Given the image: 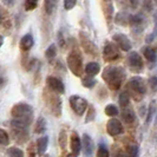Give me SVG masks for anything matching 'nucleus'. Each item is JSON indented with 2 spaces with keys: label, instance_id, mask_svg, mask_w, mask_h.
<instances>
[{
  "label": "nucleus",
  "instance_id": "393cba45",
  "mask_svg": "<svg viewBox=\"0 0 157 157\" xmlns=\"http://www.w3.org/2000/svg\"><path fill=\"white\" fill-rule=\"evenodd\" d=\"M116 23L119 25H123V26H126L130 24V16H128L126 13H119L116 17Z\"/></svg>",
  "mask_w": 157,
  "mask_h": 157
},
{
  "label": "nucleus",
  "instance_id": "6ab92c4d",
  "mask_svg": "<svg viewBox=\"0 0 157 157\" xmlns=\"http://www.w3.org/2000/svg\"><path fill=\"white\" fill-rule=\"evenodd\" d=\"M99 71H101L99 64L94 63V62H91V63H89L85 66V72H86V75H89V76H96V75L99 73Z\"/></svg>",
  "mask_w": 157,
  "mask_h": 157
},
{
  "label": "nucleus",
  "instance_id": "79ce46f5",
  "mask_svg": "<svg viewBox=\"0 0 157 157\" xmlns=\"http://www.w3.org/2000/svg\"><path fill=\"white\" fill-rule=\"evenodd\" d=\"M144 7H148V11H151L152 10V5H151V0H145L144 1Z\"/></svg>",
  "mask_w": 157,
  "mask_h": 157
},
{
  "label": "nucleus",
  "instance_id": "c9c22d12",
  "mask_svg": "<svg viewBox=\"0 0 157 157\" xmlns=\"http://www.w3.org/2000/svg\"><path fill=\"white\" fill-rule=\"evenodd\" d=\"M36 149H37V145L31 143L27 147V157H36Z\"/></svg>",
  "mask_w": 157,
  "mask_h": 157
},
{
  "label": "nucleus",
  "instance_id": "e433bc0d",
  "mask_svg": "<svg viewBox=\"0 0 157 157\" xmlns=\"http://www.w3.org/2000/svg\"><path fill=\"white\" fill-rule=\"evenodd\" d=\"M45 6H46L47 13H48V14L52 13V11H53V8H55V0H46Z\"/></svg>",
  "mask_w": 157,
  "mask_h": 157
},
{
  "label": "nucleus",
  "instance_id": "20e7f679",
  "mask_svg": "<svg viewBox=\"0 0 157 157\" xmlns=\"http://www.w3.org/2000/svg\"><path fill=\"white\" fill-rule=\"evenodd\" d=\"M44 101L45 104L48 108L50 112L55 116V117H60L62 116V99L59 98L58 94H56L53 91H45L44 92Z\"/></svg>",
  "mask_w": 157,
  "mask_h": 157
},
{
  "label": "nucleus",
  "instance_id": "a18cd8bd",
  "mask_svg": "<svg viewBox=\"0 0 157 157\" xmlns=\"http://www.w3.org/2000/svg\"><path fill=\"white\" fill-rule=\"evenodd\" d=\"M66 157H77V156L73 155V154H69V155H66Z\"/></svg>",
  "mask_w": 157,
  "mask_h": 157
},
{
  "label": "nucleus",
  "instance_id": "aec40b11",
  "mask_svg": "<svg viewBox=\"0 0 157 157\" xmlns=\"http://www.w3.org/2000/svg\"><path fill=\"white\" fill-rule=\"evenodd\" d=\"M82 44H83V47L85 48V51H86L87 53H90V55H97V48L94 46V44L90 41L89 39L86 38H82Z\"/></svg>",
  "mask_w": 157,
  "mask_h": 157
},
{
  "label": "nucleus",
  "instance_id": "f257e3e1",
  "mask_svg": "<svg viewBox=\"0 0 157 157\" xmlns=\"http://www.w3.org/2000/svg\"><path fill=\"white\" fill-rule=\"evenodd\" d=\"M102 77L109 89L116 91L122 86L125 79V71L119 66H106L103 71Z\"/></svg>",
  "mask_w": 157,
  "mask_h": 157
},
{
  "label": "nucleus",
  "instance_id": "4be33fe9",
  "mask_svg": "<svg viewBox=\"0 0 157 157\" xmlns=\"http://www.w3.org/2000/svg\"><path fill=\"white\" fill-rule=\"evenodd\" d=\"M128 157H138V145L136 143H128L125 145Z\"/></svg>",
  "mask_w": 157,
  "mask_h": 157
},
{
  "label": "nucleus",
  "instance_id": "f704fd0d",
  "mask_svg": "<svg viewBox=\"0 0 157 157\" xmlns=\"http://www.w3.org/2000/svg\"><path fill=\"white\" fill-rule=\"evenodd\" d=\"M76 4H77V0H64V7L67 11L72 10L76 6Z\"/></svg>",
  "mask_w": 157,
  "mask_h": 157
},
{
  "label": "nucleus",
  "instance_id": "dca6fc26",
  "mask_svg": "<svg viewBox=\"0 0 157 157\" xmlns=\"http://www.w3.org/2000/svg\"><path fill=\"white\" fill-rule=\"evenodd\" d=\"M33 44H34V40H33V37H32V34H25L23 38L20 39V48L23 50V51H29V50H31L32 46H33Z\"/></svg>",
  "mask_w": 157,
  "mask_h": 157
},
{
  "label": "nucleus",
  "instance_id": "49530a36",
  "mask_svg": "<svg viewBox=\"0 0 157 157\" xmlns=\"http://www.w3.org/2000/svg\"><path fill=\"white\" fill-rule=\"evenodd\" d=\"M0 23H1V14H0Z\"/></svg>",
  "mask_w": 157,
  "mask_h": 157
},
{
  "label": "nucleus",
  "instance_id": "a211bd4d",
  "mask_svg": "<svg viewBox=\"0 0 157 157\" xmlns=\"http://www.w3.org/2000/svg\"><path fill=\"white\" fill-rule=\"evenodd\" d=\"M46 126H47L46 119L44 117H39L37 119V122H36V125H34V132L39 135L44 134L45 130H46Z\"/></svg>",
  "mask_w": 157,
  "mask_h": 157
},
{
  "label": "nucleus",
  "instance_id": "bb28decb",
  "mask_svg": "<svg viewBox=\"0 0 157 157\" xmlns=\"http://www.w3.org/2000/svg\"><path fill=\"white\" fill-rule=\"evenodd\" d=\"M8 144H10V135L6 130L0 128V145L7 147Z\"/></svg>",
  "mask_w": 157,
  "mask_h": 157
},
{
  "label": "nucleus",
  "instance_id": "39448f33",
  "mask_svg": "<svg viewBox=\"0 0 157 157\" xmlns=\"http://www.w3.org/2000/svg\"><path fill=\"white\" fill-rule=\"evenodd\" d=\"M67 65L70 71L77 77H80L83 73V59L78 51H72L67 56Z\"/></svg>",
  "mask_w": 157,
  "mask_h": 157
},
{
  "label": "nucleus",
  "instance_id": "2eb2a0df",
  "mask_svg": "<svg viewBox=\"0 0 157 157\" xmlns=\"http://www.w3.org/2000/svg\"><path fill=\"white\" fill-rule=\"evenodd\" d=\"M121 115H122V119L125 122L126 124H132V123L135 122V119H136L135 111L130 105H128V106H125V108H123V110H122V112H121Z\"/></svg>",
  "mask_w": 157,
  "mask_h": 157
},
{
  "label": "nucleus",
  "instance_id": "f03ea898",
  "mask_svg": "<svg viewBox=\"0 0 157 157\" xmlns=\"http://www.w3.org/2000/svg\"><path fill=\"white\" fill-rule=\"evenodd\" d=\"M33 115H34L33 109L27 103H17L11 109L12 122L23 124V125H31L32 121H33Z\"/></svg>",
  "mask_w": 157,
  "mask_h": 157
},
{
  "label": "nucleus",
  "instance_id": "1a4fd4ad",
  "mask_svg": "<svg viewBox=\"0 0 157 157\" xmlns=\"http://www.w3.org/2000/svg\"><path fill=\"white\" fill-rule=\"evenodd\" d=\"M128 64H129L131 71L136 72V73L141 72L143 70V67H144V63H143L142 57L140 56L138 52H135V51L130 52L129 56H128Z\"/></svg>",
  "mask_w": 157,
  "mask_h": 157
},
{
  "label": "nucleus",
  "instance_id": "412c9836",
  "mask_svg": "<svg viewBox=\"0 0 157 157\" xmlns=\"http://www.w3.org/2000/svg\"><path fill=\"white\" fill-rule=\"evenodd\" d=\"M143 55H144V57H145V59L148 60V62H150V63H155L157 59L156 57V52L151 48V47L147 46L143 48Z\"/></svg>",
  "mask_w": 157,
  "mask_h": 157
},
{
  "label": "nucleus",
  "instance_id": "cd10ccee",
  "mask_svg": "<svg viewBox=\"0 0 157 157\" xmlns=\"http://www.w3.org/2000/svg\"><path fill=\"white\" fill-rule=\"evenodd\" d=\"M56 56H57V47L55 44H52L47 47V50L45 51V57L48 60H52V59H55Z\"/></svg>",
  "mask_w": 157,
  "mask_h": 157
},
{
  "label": "nucleus",
  "instance_id": "09e8293b",
  "mask_svg": "<svg viewBox=\"0 0 157 157\" xmlns=\"http://www.w3.org/2000/svg\"><path fill=\"white\" fill-rule=\"evenodd\" d=\"M36 1H38V0H36Z\"/></svg>",
  "mask_w": 157,
  "mask_h": 157
},
{
  "label": "nucleus",
  "instance_id": "c756f323",
  "mask_svg": "<svg viewBox=\"0 0 157 157\" xmlns=\"http://www.w3.org/2000/svg\"><path fill=\"white\" fill-rule=\"evenodd\" d=\"M96 117V109H94V105H89V110H87V115H86V118H85V122L86 123H90V122H92Z\"/></svg>",
  "mask_w": 157,
  "mask_h": 157
},
{
  "label": "nucleus",
  "instance_id": "f8f14e48",
  "mask_svg": "<svg viewBox=\"0 0 157 157\" xmlns=\"http://www.w3.org/2000/svg\"><path fill=\"white\" fill-rule=\"evenodd\" d=\"M112 39L113 41L116 43L118 45V47L121 48V50H123V51H130L131 50V41L129 40V38L126 37L125 34H123V33H117V34H115L113 37H112Z\"/></svg>",
  "mask_w": 157,
  "mask_h": 157
},
{
  "label": "nucleus",
  "instance_id": "473e14b6",
  "mask_svg": "<svg viewBox=\"0 0 157 157\" xmlns=\"http://www.w3.org/2000/svg\"><path fill=\"white\" fill-rule=\"evenodd\" d=\"M66 140H67L66 131L63 130V131L59 134V145L62 147V149L63 150H65V148H66Z\"/></svg>",
  "mask_w": 157,
  "mask_h": 157
},
{
  "label": "nucleus",
  "instance_id": "ea45409f",
  "mask_svg": "<svg viewBox=\"0 0 157 157\" xmlns=\"http://www.w3.org/2000/svg\"><path fill=\"white\" fill-rule=\"evenodd\" d=\"M149 85L151 86L152 90H156L157 89V77H151L149 79Z\"/></svg>",
  "mask_w": 157,
  "mask_h": 157
},
{
  "label": "nucleus",
  "instance_id": "7ed1b4c3",
  "mask_svg": "<svg viewBox=\"0 0 157 157\" xmlns=\"http://www.w3.org/2000/svg\"><path fill=\"white\" fill-rule=\"evenodd\" d=\"M126 89L129 94L132 96L136 101H141L142 97L147 92V84L141 77H134L128 82Z\"/></svg>",
  "mask_w": 157,
  "mask_h": 157
},
{
  "label": "nucleus",
  "instance_id": "4c0bfd02",
  "mask_svg": "<svg viewBox=\"0 0 157 157\" xmlns=\"http://www.w3.org/2000/svg\"><path fill=\"white\" fill-rule=\"evenodd\" d=\"M156 36H157V16H156V20H155V30H154V32L150 34L149 37H147V43H151L154 40V37H156Z\"/></svg>",
  "mask_w": 157,
  "mask_h": 157
},
{
  "label": "nucleus",
  "instance_id": "a19ab883",
  "mask_svg": "<svg viewBox=\"0 0 157 157\" xmlns=\"http://www.w3.org/2000/svg\"><path fill=\"white\" fill-rule=\"evenodd\" d=\"M115 157H128V154H124V151L121 149H117L115 152Z\"/></svg>",
  "mask_w": 157,
  "mask_h": 157
},
{
  "label": "nucleus",
  "instance_id": "423d86ee",
  "mask_svg": "<svg viewBox=\"0 0 157 157\" xmlns=\"http://www.w3.org/2000/svg\"><path fill=\"white\" fill-rule=\"evenodd\" d=\"M11 132L13 140L18 144H24L29 140V126L11 123Z\"/></svg>",
  "mask_w": 157,
  "mask_h": 157
},
{
  "label": "nucleus",
  "instance_id": "a878e982",
  "mask_svg": "<svg viewBox=\"0 0 157 157\" xmlns=\"http://www.w3.org/2000/svg\"><path fill=\"white\" fill-rule=\"evenodd\" d=\"M104 112H105V115H106V116H109V117H115V116H117L119 111H118L116 105H113V104H109V105H106V106H105Z\"/></svg>",
  "mask_w": 157,
  "mask_h": 157
},
{
  "label": "nucleus",
  "instance_id": "37998d69",
  "mask_svg": "<svg viewBox=\"0 0 157 157\" xmlns=\"http://www.w3.org/2000/svg\"><path fill=\"white\" fill-rule=\"evenodd\" d=\"M130 1V5L132 8H137L138 7V4H140V0H129Z\"/></svg>",
  "mask_w": 157,
  "mask_h": 157
},
{
  "label": "nucleus",
  "instance_id": "2f4dec72",
  "mask_svg": "<svg viewBox=\"0 0 157 157\" xmlns=\"http://www.w3.org/2000/svg\"><path fill=\"white\" fill-rule=\"evenodd\" d=\"M97 157H110V152L109 150L105 148L104 144H101L98 147V150H97Z\"/></svg>",
  "mask_w": 157,
  "mask_h": 157
},
{
  "label": "nucleus",
  "instance_id": "4468645a",
  "mask_svg": "<svg viewBox=\"0 0 157 157\" xmlns=\"http://www.w3.org/2000/svg\"><path fill=\"white\" fill-rule=\"evenodd\" d=\"M82 147H83L84 154H85L86 156L90 157L91 155H92V151H94V141H92V138H91L87 134L83 135Z\"/></svg>",
  "mask_w": 157,
  "mask_h": 157
},
{
  "label": "nucleus",
  "instance_id": "5701e85b",
  "mask_svg": "<svg viewBox=\"0 0 157 157\" xmlns=\"http://www.w3.org/2000/svg\"><path fill=\"white\" fill-rule=\"evenodd\" d=\"M118 103L122 108H125L130 104V94L129 92H122L119 94V98H118Z\"/></svg>",
  "mask_w": 157,
  "mask_h": 157
},
{
  "label": "nucleus",
  "instance_id": "0eeeda50",
  "mask_svg": "<svg viewBox=\"0 0 157 157\" xmlns=\"http://www.w3.org/2000/svg\"><path fill=\"white\" fill-rule=\"evenodd\" d=\"M69 102H70L71 109L73 110V112H75L77 116H83L84 112H85L86 109L89 108L86 99L83 98V97H80V96H77V94L71 96Z\"/></svg>",
  "mask_w": 157,
  "mask_h": 157
},
{
  "label": "nucleus",
  "instance_id": "b1692460",
  "mask_svg": "<svg viewBox=\"0 0 157 157\" xmlns=\"http://www.w3.org/2000/svg\"><path fill=\"white\" fill-rule=\"evenodd\" d=\"M8 157H25V154L21 149L17 148V147H11L7 150Z\"/></svg>",
  "mask_w": 157,
  "mask_h": 157
},
{
  "label": "nucleus",
  "instance_id": "9b49d317",
  "mask_svg": "<svg viewBox=\"0 0 157 157\" xmlns=\"http://www.w3.org/2000/svg\"><path fill=\"white\" fill-rule=\"evenodd\" d=\"M106 132L115 137L118 135H122L124 132V128L122 125V123L118 121L117 118H111L106 123Z\"/></svg>",
  "mask_w": 157,
  "mask_h": 157
},
{
  "label": "nucleus",
  "instance_id": "6e6552de",
  "mask_svg": "<svg viewBox=\"0 0 157 157\" xmlns=\"http://www.w3.org/2000/svg\"><path fill=\"white\" fill-rule=\"evenodd\" d=\"M103 58L105 62H115L121 58L119 47L117 44L113 43H106L103 48Z\"/></svg>",
  "mask_w": 157,
  "mask_h": 157
},
{
  "label": "nucleus",
  "instance_id": "58836bf2",
  "mask_svg": "<svg viewBox=\"0 0 157 157\" xmlns=\"http://www.w3.org/2000/svg\"><path fill=\"white\" fill-rule=\"evenodd\" d=\"M155 104L154 103H151V105L149 106V112H148V118H147V123H149L150 121H151V118H152V113H154V110H155V106H154Z\"/></svg>",
  "mask_w": 157,
  "mask_h": 157
},
{
  "label": "nucleus",
  "instance_id": "c03bdc74",
  "mask_svg": "<svg viewBox=\"0 0 157 157\" xmlns=\"http://www.w3.org/2000/svg\"><path fill=\"white\" fill-rule=\"evenodd\" d=\"M2 44H4V37H2V36H0V47L2 46Z\"/></svg>",
  "mask_w": 157,
  "mask_h": 157
},
{
  "label": "nucleus",
  "instance_id": "de8ad7c7",
  "mask_svg": "<svg viewBox=\"0 0 157 157\" xmlns=\"http://www.w3.org/2000/svg\"><path fill=\"white\" fill-rule=\"evenodd\" d=\"M155 1H156V2H157V0H155Z\"/></svg>",
  "mask_w": 157,
  "mask_h": 157
},
{
  "label": "nucleus",
  "instance_id": "f3484780",
  "mask_svg": "<svg viewBox=\"0 0 157 157\" xmlns=\"http://www.w3.org/2000/svg\"><path fill=\"white\" fill-rule=\"evenodd\" d=\"M36 145H37V152L39 155H44L47 149V145H48V137L47 136H41V137H39L37 140Z\"/></svg>",
  "mask_w": 157,
  "mask_h": 157
},
{
  "label": "nucleus",
  "instance_id": "9d476101",
  "mask_svg": "<svg viewBox=\"0 0 157 157\" xmlns=\"http://www.w3.org/2000/svg\"><path fill=\"white\" fill-rule=\"evenodd\" d=\"M46 85L48 87V90L53 91L58 94H65V85L64 83L57 77H53V76H48L46 78Z\"/></svg>",
  "mask_w": 157,
  "mask_h": 157
},
{
  "label": "nucleus",
  "instance_id": "7c9ffc66",
  "mask_svg": "<svg viewBox=\"0 0 157 157\" xmlns=\"http://www.w3.org/2000/svg\"><path fill=\"white\" fill-rule=\"evenodd\" d=\"M142 23H143L142 16H138V14H136V16H130V25H131V26L137 27V26H140Z\"/></svg>",
  "mask_w": 157,
  "mask_h": 157
},
{
  "label": "nucleus",
  "instance_id": "72a5a7b5",
  "mask_svg": "<svg viewBox=\"0 0 157 157\" xmlns=\"http://www.w3.org/2000/svg\"><path fill=\"white\" fill-rule=\"evenodd\" d=\"M37 7V1L36 0H26L25 2V10L26 11H33Z\"/></svg>",
  "mask_w": 157,
  "mask_h": 157
},
{
  "label": "nucleus",
  "instance_id": "c85d7f7f",
  "mask_svg": "<svg viewBox=\"0 0 157 157\" xmlns=\"http://www.w3.org/2000/svg\"><path fill=\"white\" fill-rule=\"evenodd\" d=\"M82 84H83V86L91 89V87H94L96 85V79L94 78V76H89L87 75V77H84L82 79Z\"/></svg>",
  "mask_w": 157,
  "mask_h": 157
},
{
  "label": "nucleus",
  "instance_id": "ddd939ff",
  "mask_svg": "<svg viewBox=\"0 0 157 157\" xmlns=\"http://www.w3.org/2000/svg\"><path fill=\"white\" fill-rule=\"evenodd\" d=\"M70 148H71V151H72V154L73 155H76V156H78L79 152H80V150H82V141H80V138H79V136L77 132H72L70 136Z\"/></svg>",
  "mask_w": 157,
  "mask_h": 157
}]
</instances>
